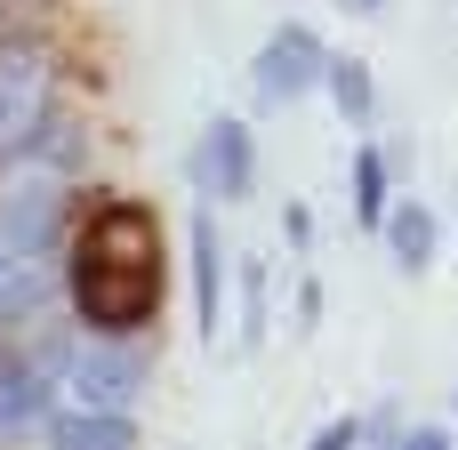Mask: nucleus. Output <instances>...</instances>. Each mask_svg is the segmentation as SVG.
I'll list each match as a JSON object with an SVG mask.
<instances>
[{
    "label": "nucleus",
    "instance_id": "nucleus-13",
    "mask_svg": "<svg viewBox=\"0 0 458 450\" xmlns=\"http://www.w3.org/2000/svg\"><path fill=\"white\" fill-rule=\"evenodd\" d=\"M32 153L48 161V169H81V153H89V137H81V121H40V137H32Z\"/></svg>",
    "mask_w": 458,
    "mask_h": 450
},
{
    "label": "nucleus",
    "instance_id": "nucleus-3",
    "mask_svg": "<svg viewBox=\"0 0 458 450\" xmlns=\"http://www.w3.org/2000/svg\"><path fill=\"white\" fill-rule=\"evenodd\" d=\"M56 242H64V193H56L48 177L8 185V193H0V250L24 258V266H48Z\"/></svg>",
    "mask_w": 458,
    "mask_h": 450
},
{
    "label": "nucleus",
    "instance_id": "nucleus-5",
    "mask_svg": "<svg viewBox=\"0 0 458 450\" xmlns=\"http://www.w3.org/2000/svg\"><path fill=\"white\" fill-rule=\"evenodd\" d=\"M322 64H330V48H322L306 24H282V32H266V48H258L250 81H258V97H266V105H298L306 89H322Z\"/></svg>",
    "mask_w": 458,
    "mask_h": 450
},
{
    "label": "nucleus",
    "instance_id": "nucleus-14",
    "mask_svg": "<svg viewBox=\"0 0 458 450\" xmlns=\"http://www.w3.org/2000/svg\"><path fill=\"white\" fill-rule=\"evenodd\" d=\"M242 338H250V346L266 338V258L242 266Z\"/></svg>",
    "mask_w": 458,
    "mask_h": 450
},
{
    "label": "nucleus",
    "instance_id": "nucleus-18",
    "mask_svg": "<svg viewBox=\"0 0 458 450\" xmlns=\"http://www.w3.org/2000/svg\"><path fill=\"white\" fill-rule=\"evenodd\" d=\"M354 8H386V0H354Z\"/></svg>",
    "mask_w": 458,
    "mask_h": 450
},
{
    "label": "nucleus",
    "instance_id": "nucleus-1",
    "mask_svg": "<svg viewBox=\"0 0 458 450\" xmlns=\"http://www.w3.org/2000/svg\"><path fill=\"white\" fill-rule=\"evenodd\" d=\"M161 306V233L145 209L105 201L72 250V314L97 338H129L137 322H153Z\"/></svg>",
    "mask_w": 458,
    "mask_h": 450
},
{
    "label": "nucleus",
    "instance_id": "nucleus-15",
    "mask_svg": "<svg viewBox=\"0 0 458 450\" xmlns=\"http://www.w3.org/2000/svg\"><path fill=\"white\" fill-rule=\"evenodd\" d=\"M354 443H362V419H330V427H322L306 450H354Z\"/></svg>",
    "mask_w": 458,
    "mask_h": 450
},
{
    "label": "nucleus",
    "instance_id": "nucleus-9",
    "mask_svg": "<svg viewBox=\"0 0 458 450\" xmlns=\"http://www.w3.org/2000/svg\"><path fill=\"white\" fill-rule=\"evenodd\" d=\"M48 450H137V419L129 411H48Z\"/></svg>",
    "mask_w": 458,
    "mask_h": 450
},
{
    "label": "nucleus",
    "instance_id": "nucleus-8",
    "mask_svg": "<svg viewBox=\"0 0 458 450\" xmlns=\"http://www.w3.org/2000/svg\"><path fill=\"white\" fill-rule=\"evenodd\" d=\"M185 258H193V322H201V338H217V322H225V242H217V217L209 209L193 217Z\"/></svg>",
    "mask_w": 458,
    "mask_h": 450
},
{
    "label": "nucleus",
    "instance_id": "nucleus-4",
    "mask_svg": "<svg viewBox=\"0 0 458 450\" xmlns=\"http://www.w3.org/2000/svg\"><path fill=\"white\" fill-rule=\"evenodd\" d=\"M40 121H48V64L32 48H0V161L32 153Z\"/></svg>",
    "mask_w": 458,
    "mask_h": 450
},
{
    "label": "nucleus",
    "instance_id": "nucleus-17",
    "mask_svg": "<svg viewBox=\"0 0 458 450\" xmlns=\"http://www.w3.org/2000/svg\"><path fill=\"white\" fill-rule=\"evenodd\" d=\"M314 322H322V282H306V290H298V330H314Z\"/></svg>",
    "mask_w": 458,
    "mask_h": 450
},
{
    "label": "nucleus",
    "instance_id": "nucleus-6",
    "mask_svg": "<svg viewBox=\"0 0 458 450\" xmlns=\"http://www.w3.org/2000/svg\"><path fill=\"white\" fill-rule=\"evenodd\" d=\"M193 185H201V193H217V201H242V193L258 185V145H250V121L217 113V121L201 129V145H193Z\"/></svg>",
    "mask_w": 458,
    "mask_h": 450
},
{
    "label": "nucleus",
    "instance_id": "nucleus-7",
    "mask_svg": "<svg viewBox=\"0 0 458 450\" xmlns=\"http://www.w3.org/2000/svg\"><path fill=\"white\" fill-rule=\"evenodd\" d=\"M48 370L32 362V354H16V346H0V443H16L24 427H40L48 419Z\"/></svg>",
    "mask_w": 458,
    "mask_h": 450
},
{
    "label": "nucleus",
    "instance_id": "nucleus-16",
    "mask_svg": "<svg viewBox=\"0 0 458 450\" xmlns=\"http://www.w3.org/2000/svg\"><path fill=\"white\" fill-rule=\"evenodd\" d=\"M394 450H458V435H443V427H411Z\"/></svg>",
    "mask_w": 458,
    "mask_h": 450
},
{
    "label": "nucleus",
    "instance_id": "nucleus-11",
    "mask_svg": "<svg viewBox=\"0 0 458 450\" xmlns=\"http://www.w3.org/2000/svg\"><path fill=\"white\" fill-rule=\"evenodd\" d=\"M322 89H330V105H338L354 129L378 113V89H370V64H362V56H330V64H322Z\"/></svg>",
    "mask_w": 458,
    "mask_h": 450
},
{
    "label": "nucleus",
    "instance_id": "nucleus-10",
    "mask_svg": "<svg viewBox=\"0 0 458 450\" xmlns=\"http://www.w3.org/2000/svg\"><path fill=\"white\" fill-rule=\"evenodd\" d=\"M378 233H386V250H394V266H403V274H427V266H435V250H443V217H435L427 201H394Z\"/></svg>",
    "mask_w": 458,
    "mask_h": 450
},
{
    "label": "nucleus",
    "instance_id": "nucleus-2",
    "mask_svg": "<svg viewBox=\"0 0 458 450\" xmlns=\"http://www.w3.org/2000/svg\"><path fill=\"white\" fill-rule=\"evenodd\" d=\"M32 362H40V370H48V386H56V395H72L81 411H129V403H137V386H145V354H137V346H121V338H89V346L48 338Z\"/></svg>",
    "mask_w": 458,
    "mask_h": 450
},
{
    "label": "nucleus",
    "instance_id": "nucleus-12",
    "mask_svg": "<svg viewBox=\"0 0 458 450\" xmlns=\"http://www.w3.org/2000/svg\"><path fill=\"white\" fill-rule=\"evenodd\" d=\"M386 209H394V177H386V153H378V145H362V153H354V217L378 233V225H386Z\"/></svg>",
    "mask_w": 458,
    "mask_h": 450
}]
</instances>
